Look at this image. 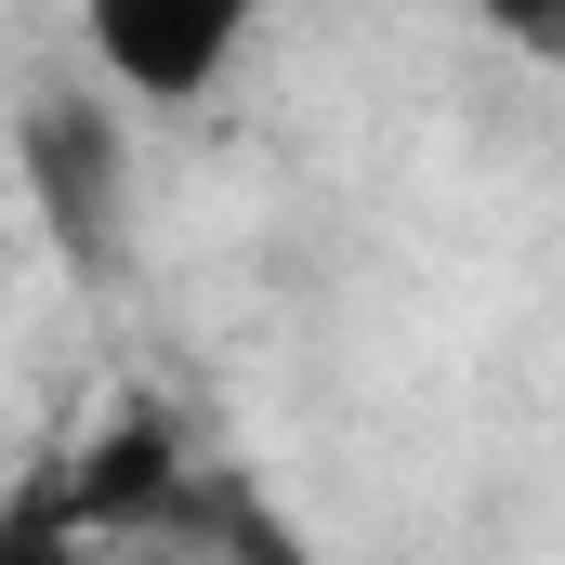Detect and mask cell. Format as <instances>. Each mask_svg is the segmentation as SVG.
<instances>
[{"mask_svg":"<svg viewBox=\"0 0 565 565\" xmlns=\"http://www.w3.org/2000/svg\"><path fill=\"white\" fill-rule=\"evenodd\" d=\"M79 26H93V53H106L119 93L184 106V93H211V66L237 53L250 0H79Z\"/></svg>","mask_w":565,"mask_h":565,"instance_id":"6da1fadb","label":"cell"},{"mask_svg":"<svg viewBox=\"0 0 565 565\" xmlns=\"http://www.w3.org/2000/svg\"><path fill=\"white\" fill-rule=\"evenodd\" d=\"M26 184L66 237V264H106V211H119V119L79 106V93H40L26 106Z\"/></svg>","mask_w":565,"mask_h":565,"instance_id":"7a4b0ae2","label":"cell"},{"mask_svg":"<svg viewBox=\"0 0 565 565\" xmlns=\"http://www.w3.org/2000/svg\"><path fill=\"white\" fill-rule=\"evenodd\" d=\"M171 500H184V447H171L158 408H119V422L93 434V460H66L79 540H93V526H171Z\"/></svg>","mask_w":565,"mask_h":565,"instance_id":"3957f363","label":"cell"},{"mask_svg":"<svg viewBox=\"0 0 565 565\" xmlns=\"http://www.w3.org/2000/svg\"><path fill=\"white\" fill-rule=\"evenodd\" d=\"M184 513L211 526V553H224V565H316V553L277 526V500H264V487H184Z\"/></svg>","mask_w":565,"mask_h":565,"instance_id":"277c9868","label":"cell"},{"mask_svg":"<svg viewBox=\"0 0 565 565\" xmlns=\"http://www.w3.org/2000/svg\"><path fill=\"white\" fill-rule=\"evenodd\" d=\"M0 565H79V513H66V473L13 487L0 500Z\"/></svg>","mask_w":565,"mask_h":565,"instance_id":"5b68a950","label":"cell"},{"mask_svg":"<svg viewBox=\"0 0 565 565\" xmlns=\"http://www.w3.org/2000/svg\"><path fill=\"white\" fill-rule=\"evenodd\" d=\"M487 13H500L513 40H540V53H553V40H565V0H487Z\"/></svg>","mask_w":565,"mask_h":565,"instance_id":"8992f818","label":"cell"}]
</instances>
